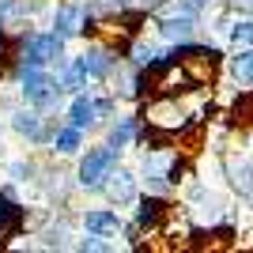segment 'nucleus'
I'll use <instances>...</instances> for the list:
<instances>
[{"mask_svg": "<svg viewBox=\"0 0 253 253\" xmlns=\"http://www.w3.org/2000/svg\"><path fill=\"white\" fill-rule=\"evenodd\" d=\"M231 185L242 197H253V163L250 159H231Z\"/></svg>", "mask_w": 253, "mask_h": 253, "instance_id": "obj_1", "label": "nucleus"}, {"mask_svg": "<svg viewBox=\"0 0 253 253\" xmlns=\"http://www.w3.org/2000/svg\"><path fill=\"white\" fill-rule=\"evenodd\" d=\"M231 76L238 87H253V49L250 53H238L231 61Z\"/></svg>", "mask_w": 253, "mask_h": 253, "instance_id": "obj_2", "label": "nucleus"}, {"mask_svg": "<svg viewBox=\"0 0 253 253\" xmlns=\"http://www.w3.org/2000/svg\"><path fill=\"white\" fill-rule=\"evenodd\" d=\"M231 38H234V45H253V23H234Z\"/></svg>", "mask_w": 253, "mask_h": 253, "instance_id": "obj_3", "label": "nucleus"}, {"mask_svg": "<svg viewBox=\"0 0 253 253\" xmlns=\"http://www.w3.org/2000/svg\"><path fill=\"white\" fill-rule=\"evenodd\" d=\"M234 11H246V15H253V0H231Z\"/></svg>", "mask_w": 253, "mask_h": 253, "instance_id": "obj_4", "label": "nucleus"}]
</instances>
